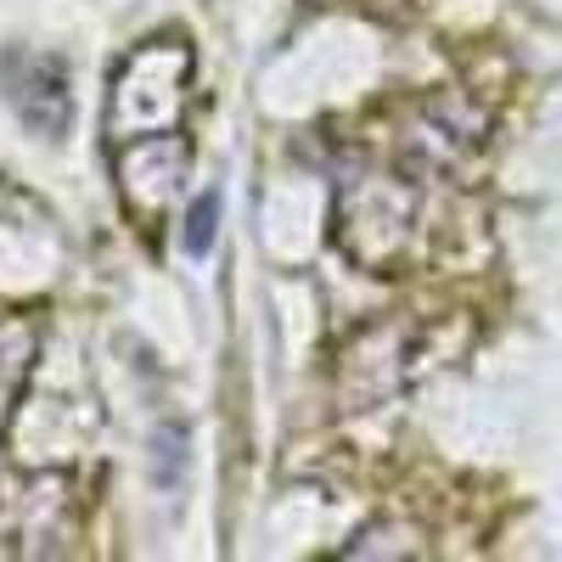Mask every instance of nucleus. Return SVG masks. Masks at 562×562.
Returning a JSON list of instances; mask_svg holds the SVG:
<instances>
[{"instance_id":"2","label":"nucleus","mask_w":562,"mask_h":562,"mask_svg":"<svg viewBox=\"0 0 562 562\" xmlns=\"http://www.w3.org/2000/svg\"><path fill=\"white\" fill-rule=\"evenodd\" d=\"M214 231H220V192H203L198 209H192V220H186V248H192V254H209Z\"/></svg>"},{"instance_id":"1","label":"nucleus","mask_w":562,"mask_h":562,"mask_svg":"<svg viewBox=\"0 0 562 562\" xmlns=\"http://www.w3.org/2000/svg\"><path fill=\"white\" fill-rule=\"evenodd\" d=\"M29 355H34V333H29V321L7 315V321H0V411H7V400L18 394L23 371H29Z\"/></svg>"}]
</instances>
